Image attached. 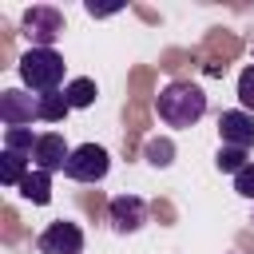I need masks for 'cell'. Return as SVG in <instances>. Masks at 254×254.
Returning <instances> with one entry per match:
<instances>
[{"instance_id":"cell-1","label":"cell","mask_w":254,"mask_h":254,"mask_svg":"<svg viewBox=\"0 0 254 254\" xmlns=\"http://www.w3.org/2000/svg\"><path fill=\"white\" fill-rule=\"evenodd\" d=\"M155 107H159V119L167 127H194L206 115V91L190 79H175L159 91Z\"/></svg>"},{"instance_id":"cell-2","label":"cell","mask_w":254,"mask_h":254,"mask_svg":"<svg viewBox=\"0 0 254 254\" xmlns=\"http://www.w3.org/2000/svg\"><path fill=\"white\" fill-rule=\"evenodd\" d=\"M64 56L56 48H28L20 56V79L24 87H32L36 95H48V91H60L64 83Z\"/></svg>"},{"instance_id":"cell-3","label":"cell","mask_w":254,"mask_h":254,"mask_svg":"<svg viewBox=\"0 0 254 254\" xmlns=\"http://www.w3.org/2000/svg\"><path fill=\"white\" fill-rule=\"evenodd\" d=\"M20 32L32 40V48H52V44L64 36V12L52 8V4H36V8L24 12Z\"/></svg>"},{"instance_id":"cell-4","label":"cell","mask_w":254,"mask_h":254,"mask_svg":"<svg viewBox=\"0 0 254 254\" xmlns=\"http://www.w3.org/2000/svg\"><path fill=\"white\" fill-rule=\"evenodd\" d=\"M107 167H111L107 151H103L99 143H83V147H75V151H71V159H67L64 175H67V179H75V183H99V179L107 175Z\"/></svg>"},{"instance_id":"cell-5","label":"cell","mask_w":254,"mask_h":254,"mask_svg":"<svg viewBox=\"0 0 254 254\" xmlns=\"http://www.w3.org/2000/svg\"><path fill=\"white\" fill-rule=\"evenodd\" d=\"M40 119V95H28L24 87H8L0 95V123L4 127H28Z\"/></svg>"},{"instance_id":"cell-6","label":"cell","mask_w":254,"mask_h":254,"mask_svg":"<svg viewBox=\"0 0 254 254\" xmlns=\"http://www.w3.org/2000/svg\"><path fill=\"white\" fill-rule=\"evenodd\" d=\"M107 218H111L115 234H135V230L147 226V202L139 194H115L111 206H107Z\"/></svg>"},{"instance_id":"cell-7","label":"cell","mask_w":254,"mask_h":254,"mask_svg":"<svg viewBox=\"0 0 254 254\" xmlns=\"http://www.w3.org/2000/svg\"><path fill=\"white\" fill-rule=\"evenodd\" d=\"M40 254H83V230L75 226V222H52V226H44V234H40Z\"/></svg>"},{"instance_id":"cell-8","label":"cell","mask_w":254,"mask_h":254,"mask_svg":"<svg viewBox=\"0 0 254 254\" xmlns=\"http://www.w3.org/2000/svg\"><path fill=\"white\" fill-rule=\"evenodd\" d=\"M218 139H222V147L250 151L254 147V115L250 111H222L218 115Z\"/></svg>"},{"instance_id":"cell-9","label":"cell","mask_w":254,"mask_h":254,"mask_svg":"<svg viewBox=\"0 0 254 254\" xmlns=\"http://www.w3.org/2000/svg\"><path fill=\"white\" fill-rule=\"evenodd\" d=\"M67 159H71V147L64 143V135H60V131H44V135L36 139V151H32L36 171L56 175V171H64V167H67Z\"/></svg>"},{"instance_id":"cell-10","label":"cell","mask_w":254,"mask_h":254,"mask_svg":"<svg viewBox=\"0 0 254 254\" xmlns=\"http://www.w3.org/2000/svg\"><path fill=\"white\" fill-rule=\"evenodd\" d=\"M20 194L28 202H36V206H48L52 202V175L48 171H28L24 183H20Z\"/></svg>"},{"instance_id":"cell-11","label":"cell","mask_w":254,"mask_h":254,"mask_svg":"<svg viewBox=\"0 0 254 254\" xmlns=\"http://www.w3.org/2000/svg\"><path fill=\"white\" fill-rule=\"evenodd\" d=\"M95 95H99V91H95V79H87V75H75V79L64 87V99L71 103V111H75V107H91Z\"/></svg>"},{"instance_id":"cell-12","label":"cell","mask_w":254,"mask_h":254,"mask_svg":"<svg viewBox=\"0 0 254 254\" xmlns=\"http://www.w3.org/2000/svg\"><path fill=\"white\" fill-rule=\"evenodd\" d=\"M24 175H28V159L16 155V151H4V155H0V183H4V187H20Z\"/></svg>"},{"instance_id":"cell-13","label":"cell","mask_w":254,"mask_h":254,"mask_svg":"<svg viewBox=\"0 0 254 254\" xmlns=\"http://www.w3.org/2000/svg\"><path fill=\"white\" fill-rule=\"evenodd\" d=\"M67 111H71V103L64 99V91H48V95H40V119H44V123H64Z\"/></svg>"},{"instance_id":"cell-14","label":"cell","mask_w":254,"mask_h":254,"mask_svg":"<svg viewBox=\"0 0 254 254\" xmlns=\"http://www.w3.org/2000/svg\"><path fill=\"white\" fill-rule=\"evenodd\" d=\"M36 139H40V135H32L28 127H8V131H4V151H16V155L28 151V155H32V151H36Z\"/></svg>"},{"instance_id":"cell-15","label":"cell","mask_w":254,"mask_h":254,"mask_svg":"<svg viewBox=\"0 0 254 254\" xmlns=\"http://www.w3.org/2000/svg\"><path fill=\"white\" fill-rule=\"evenodd\" d=\"M147 163L151 167H171L175 163V143L171 139H151L147 143Z\"/></svg>"},{"instance_id":"cell-16","label":"cell","mask_w":254,"mask_h":254,"mask_svg":"<svg viewBox=\"0 0 254 254\" xmlns=\"http://www.w3.org/2000/svg\"><path fill=\"white\" fill-rule=\"evenodd\" d=\"M238 103H242V111L254 115V64H246L238 75Z\"/></svg>"},{"instance_id":"cell-17","label":"cell","mask_w":254,"mask_h":254,"mask_svg":"<svg viewBox=\"0 0 254 254\" xmlns=\"http://www.w3.org/2000/svg\"><path fill=\"white\" fill-rule=\"evenodd\" d=\"M214 163H218V171H230V175H238V171H242L250 159H246V151H234V147H218V159H214Z\"/></svg>"},{"instance_id":"cell-18","label":"cell","mask_w":254,"mask_h":254,"mask_svg":"<svg viewBox=\"0 0 254 254\" xmlns=\"http://www.w3.org/2000/svg\"><path fill=\"white\" fill-rule=\"evenodd\" d=\"M234 190H238L242 198H254V163H246V167L234 175Z\"/></svg>"}]
</instances>
